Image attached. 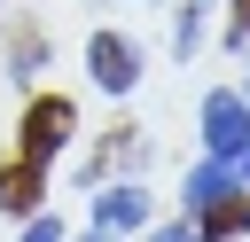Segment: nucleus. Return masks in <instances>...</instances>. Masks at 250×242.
Segmentation results:
<instances>
[{
	"instance_id": "f257e3e1",
	"label": "nucleus",
	"mask_w": 250,
	"mask_h": 242,
	"mask_svg": "<svg viewBox=\"0 0 250 242\" xmlns=\"http://www.w3.org/2000/svg\"><path fill=\"white\" fill-rule=\"evenodd\" d=\"M70 133H78V109H70L62 94H39V101L23 109V164H55V156L70 148Z\"/></svg>"
},
{
	"instance_id": "f03ea898",
	"label": "nucleus",
	"mask_w": 250,
	"mask_h": 242,
	"mask_svg": "<svg viewBox=\"0 0 250 242\" xmlns=\"http://www.w3.org/2000/svg\"><path fill=\"white\" fill-rule=\"evenodd\" d=\"M203 148H211V156H227V164L250 148V101H242L234 86L203 94Z\"/></svg>"
},
{
	"instance_id": "39448f33",
	"label": "nucleus",
	"mask_w": 250,
	"mask_h": 242,
	"mask_svg": "<svg viewBox=\"0 0 250 242\" xmlns=\"http://www.w3.org/2000/svg\"><path fill=\"white\" fill-rule=\"evenodd\" d=\"M195 234H203V242H234V234H250V195L234 187V195L203 203V211H195Z\"/></svg>"
},
{
	"instance_id": "f8f14e48",
	"label": "nucleus",
	"mask_w": 250,
	"mask_h": 242,
	"mask_svg": "<svg viewBox=\"0 0 250 242\" xmlns=\"http://www.w3.org/2000/svg\"><path fill=\"white\" fill-rule=\"evenodd\" d=\"M234 180H242V187H250V148H242V156H234Z\"/></svg>"
},
{
	"instance_id": "7ed1b4c3",
	"label": "nucleus",
	"mask_w": 250,
	"mask_h": 242,
	"mask_svg": "<svg viewBox=\"0 0 250 242\" xmlns=\"http://www.w3.org/2000/svg\"><path fill=\"white\" fill-rule=\"evenodd\" d=\"M86 62H94V86H102V94H133V86H141V47L117 39V31H94V39H86Z\"/></svg>"
},
{
	"instance_id": "0eeeda50",
	"label": "nucleus",
	"mask_w": 250,
	"mask_h": 242,
	"mask_svg": "<svg viewBox=\"0 0 250 242\" xmlns=\"http://www.w3.org/2000/svg\"><path fill=\"white\" fill-rule=\"evenodd\" d=\"M219 195H234V164H227V156L195 164V172H188V187H180V203H188V211H203V203H219Z\"/></svg>"
},
{
	"instance_id": "423d86ee",
	"label": "nucleus",
	"mask_w": 250,
	"mask_h": 242,
	"mask_svg": "<svg viewBox=\"0 0 250 242\" xmlns=\"http://www.w3.org/2000/svg\"><path fill=\"white\" fill-rule=\"evenodd\" d=\"M39 180H47V164H23V156H16V164L0 172V211L31 219V211H39Z\"/></svg>"
},
{
	"instance_id": "ddd939ff",
	"label": "nucleus",
	"mask_w": 250,
	"mask_h": 242,
	"mask_svg": "<svg viewBox=\"0 0 250 242\" xmlns=\"http://www.w3.org/2000/svg\"><path fill=\"white\" fill-rule=\"evenodd\" d=\"M242 101H250V94H242Z\"/></svg>"
},
{
	"instance_id": "9b49d317",
	"label": "nucleus",
	"mask_w": 250,
	"mask_h": 242,
	"mask_svg": "<svg viewBox=\"0 0 250 242\" xmlns=\"http://www.w3.org/2000/svg\"><path fill=\"white\" fill-rule=\"evenodd\" d=\"M148 242H203V234H195V226H188V219H172V226H156V234H148Z\"/></svg>"
},
{
	"instance_id": "20e7f679",
	"label": "nucleus",
	"mask_w": 250,
	"mask_h": 242,
	"mask_svg": "<svg viewBox=\"0 0 250 242\" xmlns=\"http://www.w3.org/2000/svg\"><path fill=\"white\" fill-rule=\"evenodd\" d=\"M94 226H109V234H133V226H148V187H133V180L102 187V203H94Z\"/></svg>"
},
{
	"instance_id": "9d476101",
	"label": "nucleus",
	"mask_w": 250,
	"mask_h": 242,
	"mask_svg": "<svg viewBox=\"0 0 250 242\" xmlns=\"http://www.w3.org/2000/svg\"><path fill=\"white\" fill-rule=\"evenodd\" d=\"M23 242H62V219H39V211H31V226H23Z\"/></svg>"
},
{
	"instance_id": "6e6552de",
	"label": "nucleus",
	"mask_w": 250,
	"mask_h": 242,
	"mask_svg": "<svg viewBox=\"0 0 250 242\" xmlns=\"http://www.w3.org/2000/svg\"><path fill=\"white\" fill-rule=\"evenodd\" d=\"M227 47H250V0H227Z\"/></svg>"
},
{
	"instance_id": "1a4fd4ad",
	"label": "nucleus",
	"mask_w": 250,
	"mask_h": 242,
	"mask_svg": "<svg viewBox=\"0 0 250 242\" xmlns=\"http://www.w3.org/2000/svg\"><path fill=\"white\" fill-rule=\"evenodd\" d=\"M8 70H16V78L39 70V39H31V31H16V62H8Z\"/></svg>"
}]
</instances>
